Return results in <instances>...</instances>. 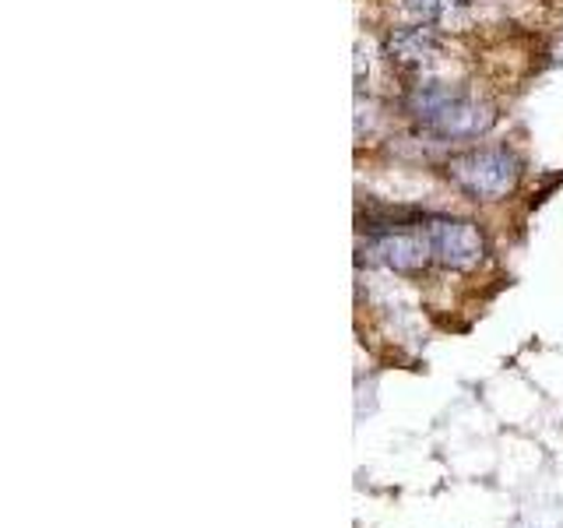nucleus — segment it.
Returning a JSON list of instances; mask_svg holds the SVG:
<instances>
[{"instance_id":"1","label":"nucleus","mask_w":563,"mask_h":528,"mask_svg":"<svg viewBox=\"0 0 563 528\" xmlns=\"http://www.w3.org/2000/svg\"><path fill=\"white\" fill-rule=\"evenodd\" d=\"M405 110L412 113V120L422 131L451 141L483 138L497 123V113H493L489 102L472 96L462 85H440V81L416 85L405 96Z\"/></svg>"},{"instance_id":"2","label":"nucleus","mask_w":563,"mask_h":528,"mask_svg":"<svg viewBox=\"0 0 563 528\" xmlns=\"http://www.w3.org/2000/svg\"><path fill=\"white\" fill-rule=\"evenodd\" d=\"M444 173L472 201H504L521 180V163L507 148H468L451 155Z\"/></svg>"},{"instance_id":"3","label":"nucleus","mask_w":563,"mask_h":528,"mask_svg":"<svg viewBox=\"0 0 563 528\" xmlns=\"http://www.w3.org/2000/svg\"><path fill=\"white\" fill-rule=\"evenodd\" d=\"M427 237L433 246V261H440L444 268L472 272V268H479V261L486 257V240L479 233V226L468 219L433 216L427 219Z\"/></svg>"},{"instance_id":"4","label":"nucleus","mask_w":563,"mask_h":528,"mask_svg":"<svg viewBox=\"0 0 563 528\" xmlns=\"http://www.w3.org/2000/svg\"><path fill=\"white\" fill-rule=\"evenodd\" d=\"M369 254L377 264L391 268L398 275H416L433 261V246L427 233H412V229H395V233H380L369 240Z\"/></svg>"},{"instance_id":"5","label":"nucleus","mask_w":563,"mask_h":528,"mask_svg":"<svg viewBox=\"0 0 563 528\" xmlns=\"http://www.w3.org/2000/svg\"><path fill=\"white\" fill-rule=\"evenodd\" d=\"M384 53H387V61L401 70H422L440 57V35L422 25L395 29L384 40Z\"/></svg>"},{"instance_id":"6","label":"nucleus","mask_w":563,"mask_h":528,"mask_svg":"<svg viewBox=\"0 0 563 528\" xmlns=\"http://www.w3.org/2000/svg\"><path fill=\"white\" fill-rule=\"evenodd\" d=\"M401 4L409 8L416 18H422V22H440V18L462 11L468 0H401Z\"/></svg>"}]
</instances>
